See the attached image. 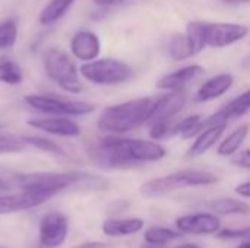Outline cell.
Returning <instances> with one entry per match:
<instances>
[{"instance_id": "obj_1", "label": "cell", "mask_w": 250, "mask_h": 248, "mask_svg": "<svg viewBox=\"0 0 250 248\" xmlns=\"http://www.w3.org/2000/svg\"><path fill=\"white\" fill-rule=\"evenodd\" d=\"M89 161L104 170H125L166 158V148L154 140L107 136L86 149Z\"/></svg>"}, {"instance_id": "obj_2", "label": "cell", "mask_w": 250, "mask_h": 248, "mask_svg": "<svg viewBox=\"0 0 250 248\" xmlns=\"http://www.w3.org/2000/svg\"><path fill=\"white\" fill-rule=\"evenodd\" d=\"M152 102V98L142 96L110 105L101 111L97 120V127L104 133H110V136H119L135 130L146 123Z\"/></svg>"}, {"instance_id": "obj_3", "label": "cell", "mask_w": 250, "mask_h": 248, "mask_svg": "<svg viewBox=\"0 0 250 248\" xmlns=\"http://www.w3.org/2000/svg\"><path fill=\"white\" fill-rule=\"evenodd\" d=\"M217 181L218 177L214 172L205 170H180L173 174L146 181L141 186L139 193L146 199H157L185 187L211 186Z\"/></svg>"}, {"instance_id": "obj_4", "label": "cell", "mask_w": 250, "mask_h": 248, "mask_svg": "<svg viewBox=\"0 0 250 248\" xmlns=\"http://www.w3.org/2000/svg\"><path fill=\"white\" fill-rule=\"evenodd\" d=\"M79 171L75 172H16L15 174V189L19 191H34L48 196H56L57 193L79 187L81 183Z\"/></svg>"}, {"instance_id": "obj_5", "label": "cell", "mask_w": 250, "mask_h": 248, "mask_svg": "<svg viewBox=\"0 0 250 248\" xmlns=\"http://www.w3.org/2000/svg\"><path fill=\"white\" fill-rule=\"evenodd\" d=\"M45 75L64 92L79 94L82 83L79 79V69L76 67L72 57L62 48L51 47L44 56Z\"/></svg>"}, {"instance_id": "obj_6", "label": "cell", "mask_w": 250, "mask_h": 248, "mask_svg": "<svg viewBox=\"0 0 250 248\" xmlns=\"http://www.w3.org/2000/svg\"><path fill=\"white\" fill-rule=\"evenodd\" d=\"M79 75L94 85L113 86L129 82L133 77V69L117 58H97L82 64Z\"/></svg>"}, {"instance_id": "obj_7", "label": "cell", "mask_w": 250, "mask_h": 248, "mask_svg": "<svg viewBox=\"0 0 250 248\" xmlns=\"http://www.w3.org/2000/svg\"><path fill=\"white\" fill-rule=\"evenodd\" d=\"M23 101L32 107L34 110L51 115H62V117H79L88 115L95 111V105L86 101L69 99L56 95H26Z\"/></svg>"}, {"instance_id": "obj_8", "label": "cell", "mask_w": 250, "mask_h": 248, "mask_svg": "<svg viewBox=\"0 0 250 248\" xmlns=\"http://www.w3.org/2000/svg\"><path fill=\"white\" fill-rule=\"evenodd\" d=\"M69 232V219L62 212H48L40 221V244L44 248L60 247Z\"/></svg>"}, {"instance_id": "obj_9", "label": "cell", "mask_w": 250, "mask_h": 248, "mask_svg": "<svg viewBox=\"0 0 250 248\" xmlns=\"http://www.w3.org/2000/svg\"><path fill=\"white\" fill-rule=\"evenodd\" d=\"M186 101L188 96L185 92H168L158 96L152 102L145 124L151 126L157 121H171V118L183 110Z\"/></svg>"}, {"instance_id": "obj_10", "label": "cell", "mask_w": 250, "mask_h": 248, "mask_svg": "<svg viewBox=\"0 0 250 248\" xmlns=\"http://www.w3.org/2000/svg\"><path fill=\"white\" fill-rule=\"evenodd\" d=\"M249 34L248 26L240 23H205L207 45L223 48L243 39Z\"/></svg>"}, {"instance_id": "obj_11", "label": "cell", "mask_w": 250, "mask_h": 248, "mask_svg": "<svg viewBox=\"0 0 250 248\" xmlns=\"http://www.w3.org/2000/svg\"><path fill=\"white\" fill-rule=\"evenodd\" d=\"M176 227L182 234L212 235L221 231V221L215 213H192L176 219Z\"/></svg>"}, {"instance_id": "obj_12", "label": "cell", "mask_w": 250, "mask_h": 248, "mask_svg": "<svg viewBox=\"0 0 250 248\" xmlns=\"http://www.w3.org/2000/svg\"><path fill=\"white\" fill-rule=\"evenodd\" d=\"M51 196L34 191H16L0 194V216L29 210L44 205Z\"/></svg>"}, {"instance_id": "obj_13", "label": "cell", "mask_w": 250, "mask_h": 248, "mask_svg": "<svg viewBox=\"0 0 250 248\" xmlns=\"http://www.w3.org/2000/svg\"><path fill=\"white\" fill-rule=\"evenodd\" d=\"M205 75V69L199 64L185 66L179 70H174L166 76H163L157 82V88L166 89L168 92H185V89L196 82L199 77Z\"/></svg>"}, {"instance_id": "obj_14", "label": "cell", "mask_w": 250, "mask_h": 248, "mask_svg": "<svg viewBox=\"0 0 250 248\" xmlns=\"http://www.w3.org/2000/svg\"><path fill=\"white\" fill-rule=\"evenodd\" d=\"M70 53L75 58L81 61H94L101 53V41L98 35L92 31H78L70 39Z\"/></svg>"}, {"instance_id": "obj_15", "label": "cell", "mask_w": 250, "mask_h": 248, "mask_svg": "<svg viewBox=\"0 0 250 248\" xmlns=\"http://www.w3.org/2000/svg\"><path fill=\"white\" fill-rule=\"evenodd\" d=\"M28 126L44 133L60 136V137H78L82 130L79 124L66 117H48V118H31L28 120Z\"/></svg>"}, {"instance_id": "obj_16", "label": "cell", "mask_w": 250, "mask_h": 248, "mask_svg": "<svg viewBox=\"0 0 250 248\" xmlns=\"http://www.w3.org/2000/svg\"><path fill=\"white\" fill-rule=\"evenodd\" d=\"M233 83H234L233 75L220 73L202 83V86L198 89V92L195 95V101L196 102H208V101L217 99V98L223 96L233 86Z\"/></svg>"}, {"instance_id": "obj_17", "label": "cell", "mask_w": 250, "mask_h": 248, "mask_svg": "<svg viewBox=\"0 0 250 248\" xmlns=\"http://www.w3.org/2000/svg\"><path fill=\"white\" fill-rule=\"evenodd\" d=\"M250 111V89L246 92L240 94L239 96H236L234 99H231L226 107H223L221 110H218L215 114L209 115V120L214 124H227L229 120L231 118H239L242 115H245L246 113Z\"/></svg>"}, {"instance_id": "obj_18", "label": "cell", "mask_w": 250, "mask_h": 248, "mask_svg": "<svg viewBox=\"0 0 250 248\" xmlns=\"http://www.w3.org/2000/svg\"><path fill=\"white\" fill-rule=\"evenodd\" d=\"M145 222L139 218H110L103 222V232L107 237H129L144 229Z\"/></svg>"}, {"instance_id": "obj_19", "label": "cell", "mask_w": 250, "mask_h": 248, "mask_svg": "<svg viewBox=\"0 0 250 248\" xmlns=\"http://www.w3.org/2000/svg\"><path fill=\"white\" fill-rule=\"evenodd\" d=\"M227 129V124H217V126H211L207 127L204 132H201L195 142L192 143V146L188 151V158H196L201 155H205L211 148L215 146V143L220 140V137L223 136L224 130Z\"/></svg>"}, {"instance_id": "obj_20", "label": "cell", "mask_w": 250, "mask_h": 248, "mask_svg": "<svg viewBox=\"0 0 250 248\" xmlns=\"http://www.w3.org/2000/svg\"><path fill=\"white\" fill-rule=\"evenodd\" d=\"M249 132V124H242V126H239L236 130H233V132L220 143V146H218V149H217V153H218L220 156H231V155H234V153L240 149V146L245 143V140H246Z\"/></svg>"}, {"instance_id": "obj_21", "label": "cell", "mask_w": 250, "mask_h": 248, "mask_svg": "<svg viewBox=\"0 0 250 248\" xmlns=\"http://www.w3.org/2000/svg\"><path fill=\"white\" fill-rule=\"evenodd\" d=\"M214 213L231 216V215H250V205L243 200L236 199H218L212 200L207 205Z\"/></svg>"}, {"instance_id": "obj_22", "label": "cell", "mask_w": 250, "mask_h": 248, "mask_svg": "<svg viewBox=\"0 0 250 248\" xmlns=\"http://www.w3.org/2000/svg\"><path fill=\"white\" fill-rule=\"evenodd\" d=\"M73 3L75 0H50L40 13V23L45 26L56 23L67 13Z\"/></svg>"}, {"instance_id": "obj_23", "label": "cell", "mask_w": 250, "mask_h": 248, "mask_svg": "<svg viewBox=\"0 0 250 248\" xmlns=\"http://www.w3.org/2000/svg\"><path fill=\"white\" fill-rule=\"evenodd\" d=\"M182 237H183V234L180 231H174V229L164 228V227H151L144 234V240L148 246L160 248L171 241L182 238Z\"/></svg>"}, {"instance_id": "obj_24", "label": "cell", "mask_w": 250, "mask_h": 248, "mask_svg": "<svg viewBox=\"0 0 250 248\" xmlns=\"http://www.w3.org/2000/svg\"><path fill=\"white\" fill-rule=\"evenodd\" d=\"M202 120L204 118L201 115H190V117H186V118L180 120L179 123L173 124L171 136L180 134L183 139H192V137L198 136L201 132H204Z\"/></svg>"}, {"instance_id": "obj_25", "label": "cell", "mask_w": 250, "mask_h": 248, "mask_svg": "<svg viewBox=\"0 0 250 248\" xmlns=\"http://www.w3.org/2000/svg\"><path fill=\"white\" fill-rule=\"evenodd\" d=\"M23 80V72L21 66L9 58V57H0V82L6 85H19Z\"/></svg>"}, {"instance_id": "obj_26", "label": "cell", "mask_w": 250, "mask_h": 248, "mask_svg": "<svg viewBox=\"0 0 250 248\" xmlns=\"http://www.w3.org/2000/svg\"><path fill=\"white\" fill-rule=\"evenodd\" d=\"M168 54L176 61H182V60H186V58L195 56L193 54V50H192V45H190L186 34H174L170 38V42H168Z\"/></svg>"}, {"instance_id": "obj_27", "label": "cell", "mask_w": 250, "mask_h": 248, "mask_svg": "<svg viewBox=\"0 0 250 248\" xmlns=\"http://www.w3.org/2000/svg\"><path fill=\"white\" fill-rule=\"evenodd\" d=\"M205 23L201 20H193L189 22L186 26V37L192 45L193 54H199L205 47H207V38H205Z\"/></svg>"}, {"instance_id": "obj_28", "label": "cell", "mask_w": 250, "mask_h": 248, "mask_svg": "<svg viewBox=\"0 0 250 248\" xmlns=\"http://www.w3.org/2000/svg\"><path fill=\"white\" fill-rule=\"evenodd\" d=\"M18 39V20L7 18L0 22V50H9Z\"/></svg>"}, {"instance_id": "obj_29", "label": "cell", "mask_w": 250, "mask_h": 248, "mask_svg": "<svg viewBox=\"0 0 250 248\" xmlns=\"http://www.w3.org/2000/svg\"><path fill=\"white\" fill-rule=\"evenodd\" d=\"M23 142L26 143V146H34L38 151H42L45 153H54V155H64L63 148L45 137H40V136H23L22 137Z\"/></svg>"}, {"instance_id": "obj_30", "label": "cell", "mask_w": 250, "mask_h": 248, "mask_svg": "<svg viewBox=\"0 0 250 248\" xmlns=\"http://www.w3.org/2000/svg\"><path fill=\"white\" fill-rule=\"evenodd\" d=\"M25 148H26V143L23 142L22 137L12 134V133L0 132V155L18 153V152H22Z\"/></svg>"}, {"instance_id": "obj_31", "label": "cell", "mask_w": 250, "mask_h": 248, "mask_svg": "<svg viewBox=\"0 0 250 248\" xmlns=\"http://www.w3.org/2000/svg\"><path fill=\"white\" fill-rule=\"evenodd\" d=\"M171 121H157L149 126V136L154 142L167 139L171 136Z\"/></svg>"}, {"instance_id": "obj_32", "label": "cell", "mask_w": 250, "mask_h": 248, "mask_svg": "<svg viewBox=\"0 0 250 248\" xmlns=\"http://www.w3.org/2000/svg\"><path fill=\"white\" fill-rule=\"evenodd\" d=\"M218 238L221 240H245L250 241V228L243 229H221L217 234Z\"/></svg>"}, {"instance_id": "obj_33", "label": "cell", "mask_w": 250, "mask_h": 248, "mask_svg": "<svg viewBox=\"0 0 250 248\" xmlns=\"http://www.w3.org/2000/svg\"><path fill=\"white\" fill-rule=\"evenodd\" d=\"M15 174L16 171L0 168V194H6L15 189Z\"/></svg>"}, {"instance_id": "obj_34", "label": "cell", "mask_w": 250, "mask_h": 248, "mask_svg": "<svg viewBox=\"0 0 250 248\" xmlns=\"http://www.w3.org/2000/svg\"><path fill=\"white\" fill-rule=\"evenodd\" d=\"M97 6L101 7H117V6H129V4H138L145 0H91Z\"/></svg>"}, {"instance_id": "obj_35", "label": "cell", "mask_w": 250, "mask_h": 248, "mask_svg": "<svg viewBox=\"0 0 250 248\" xmlns=\"http://www.w3.org/2000/svg\"><path fill=\"white\" fill-rule=\"evenodd\" d=\"M236 167H240V168H246V170H250V148L240 152L236 158H233L231 161Z\"/></svg>"}, {"instance_id": "obj_36", "label": "cell", "mask_w": 250, "mask_h": 248, "mask_svg": "<svg viewBox=\"0 0 250 248\" xmlns=\"http://www.w3.org/2000/svg\"><path fill=\"white\" fill-rule=\"evenodd\" d=\"M72 248H111V246L107 243H101V241H88V243H82Z\"/></svg>"}, {"instance_id": "obj_37", "label": "cell", "mask_w": 250, "mask_h": 248, "mask_svg": "<svg viewBox=\"0 0 250 248\" xmlns=\"http://www.w3.org/2000/svg\"><path fill=\"white\" fill-rule=\"evenodd\" d=\"M236 193L242 197H246V199H250V181H246V183H242L236 187Z\"/></svg>"}, {"instance_id": "obj_38", "label": "cell", "mask_w": 250, "mask_h": 248, "mask_svg": "<svg viewBox=\"0 0 250 248\" xmlns=\"http://www.w3.org/2000/svg\"><path fill=\"white\" fill-rule=\"evenodd\" d=\"M173 248H204V247H201L199 244H193V243H186V244H180V246H177V247H173Z\"/></svg>"}, {"instance_id": "obj_39", "label": "cell", "mask_w": 250, "mask_h": 248, "mask_svg": "<svg viewBox=\"0 0 250 248\" xmlns=\"http://www.w3.org/2000/svg\"><path fill=\"white\" fill-rule=\"evenodd\" d=\"M227 3H231V4H239V3H248L250 0H224Z\"/></svg>"}, {"instance_id": "obj_40", "label": "cell", "mask_w": 250, "mask_h": 248, "mask_svg": "<svg viewBox=\"0 0 250 248\" xmlns=\"http://www.w3.org/2000/svg\"><path fill=\"white\" fill-rule=\"evenodd\" d=\"M239 248H250V241H243V243L239 246Z\"/></svg>"}, {"instance_id": "obj_41", "label": "cell", "mask_w": 250, "mask_h": 248, "mask_svg": "<svg viewBox=\"0 0 250 248\" xmlns=\"http://www.w3.org/2000/svg\"><path fill=\"white\" fill-rule=\"evenodd\" d=\"M0 129H3V124L1 123H0Z\"/></svg>"}, {"instance_id": "obj_42", "label": "cell", "mask_w": 250, "mask_h": 248, "mask_svg": "<svg viewBox=\"0 0 250 248\" xmlns=\"http://www.w3.org/2000/svg\"><path fill=\"white\" fill-rule=\"evenodd\" d=\"M0 248H4V247H0Z\"/></svg>"}]
</instances>
